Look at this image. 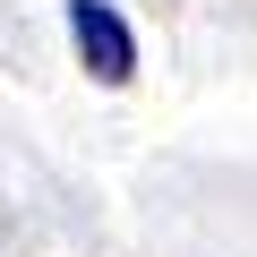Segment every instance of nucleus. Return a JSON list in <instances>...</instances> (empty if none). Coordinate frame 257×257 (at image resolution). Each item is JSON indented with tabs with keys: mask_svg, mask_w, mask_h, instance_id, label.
<instances>
[{
	"mask_svg": "<svg viewBox=\"0 0 257 257\" xmlns=\"http://www.w3.org/2000/svg\"><path fill=\"white\" fill-rule=\"evenodd\" d=\"M69 43H77V69L94 86H128L138 77V26L111 0H69Z\"/></svg>",
	"mask_w": 257,
	"mask_h": 257,
	"instance_id": "1",
	"label": "nucleus"
}]
</instances>
